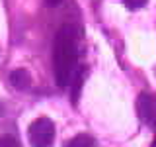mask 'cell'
<instances>
[{
  "label": "cell",
  "instance_id": "cell-1",
  "mask_svg": "<svg viewBox=\"0 0 156 147\" xmlns=\"http://www.w3.org/2000/svg\"><path fill=\"white\" fill-rule=\"evenodd\" d=\"M78 47L76 33L70 26H62L57 32L55 49H53V63H55V81L58 86H68L72 75L78 69Z\"/></svg>",
  "mask_w": 156,
  "mask_h": 147
},
{
  "label": "cell",
  "instance_id": "cell-2",
  "mask_svg": "<svg viewBox=\"0 0 156 147\" xmlns=\"http://www.w3.org/2000/svg\"><path fill=\"white\" fill-rule=\"evenodd\" d=\"M27 139L31 147H51L55 139V124L49 118H37L27 130Z\"/></svg>",
  "mask_w": 156,
  "mask_h": 147
},
{
  "label": "cell",
  "instance_id": "cell-3",
  "mask_svg": "<svg viewBox=\"0 0 156 147\" xmlns=\"http://www.w3.org/2000/svg\"><path fill=\"white\" fill-rule=\"evenodd\" d=\"M136 114L144 124H152L156 120V94L143 92L136 98Z\"/></svg>",
  "mask_w": 156,
  "mask_h": 147
},
{
  "label": "cell",
  "instance_id": "cell-4",
  "mask_svg": "<svg viewBox=\"0 0 156 147\" xmlns=\"http://www.w3.org/2000/svg\"><path fill=\"white\" fill-rule=\"evenodd\" d=\"M10 85L14 88H18V90H26V88L31 85V77H29V73L26 69H16V71L10 73Z\"/></svg>",
  "mask_w": 156,
  "mask_h": 147
},
{
  "label": "cell",
  "instance_id": "cell-5",
  "mask_svg": "<svg viewBox=\"0 0 156 147\" xmlns=\"http://www.w3.org/2000/svg\"><path fill=\"white\" fill-rule=\"evenodd\" d=\"M62 147H96V141H94V137L88 135V134H78L72 139H68Z\"/></svg>",
  "mask_w": 156,
  "mask_h": 147
},
{
  "label": "cell",
  "instance_id": "cell-6",
  "mask_svg": "<svg viewBox=\"0 0 156 147\" xmlns=\"http://www.w3.org/2000/svg\"><path fill=\"white\" fill-rule=\"evenodd\" d=\"M0 147H22V145L14 135H2L0 137Z\"/></svg>",
  "mask_w": 156,
  "mask_h": 147
},
{
  "label": "cell",
  "instance_id": "cell-7",
  "mask_svg": "<svg viewBox=\"0 0 156 147\" xmlns=\"http://www.w3.org/2000/svg\"><path fill=\"white\" fill-rule=\"evenodd\" d=\"M123 4L129 10H139V8H144L148 4V0H123Z\"/></svg>",
  "mask_w": 156,
  "mask_h": 147
},
{
  "label": "cell",
  "instance_id": "cell-8",
  "mask_svg": "<svg viewBox=\"0 0 156 147\" xmlns=\"http://www.w3.org/2000/svg\"><path fill=\"white\" fill-rule=\"evenodd\" d=\"M61 2H62V0H45V4H47V6H58Z\"/></svg>",
  "mask_w": 156,
  "mask_h": 147
},
{
  "label": "cell",
  "instance_id": "cell-9",
  "mask_svg": "<svg viewBox=\"0 0 156 147\" xmlns=\"http://www.w3.org/2000/svg\"><path fill=\"white\" fill-rule=\"evenodd\" d=\"M150 147H156V135H154V141H152V145H150Z\"/></svg>",
  "mask_w": 156,
  "mask_h": 147
}]
</instances>
